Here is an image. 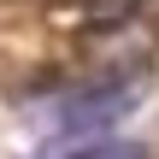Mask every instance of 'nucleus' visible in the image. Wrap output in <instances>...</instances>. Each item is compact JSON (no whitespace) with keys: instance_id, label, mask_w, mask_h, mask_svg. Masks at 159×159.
<instances>
[{"instance_id":"nucleus-1","label":"nucleus","mask_w":159,"mask_h":159,"mask_svg":"<svg viewBox=\"0 0 159 159\" xmlns=\"http://www.w3.org/2000/svg\"><path fill=\"white\" fill-rule=\"evenodd\" d=\"M136 100H142V83L136 77L130 83H94V89H77V94L53 100V118L47 124L65 142H100V130H112Z\"/></svg>"},{"instance_id":"nucleus-2","label":"nucleus","mask_w":159,"mask_h":159,"mask_svg":"<svg viewBox=\"0 0 159 159\" xmlns=\"http://www.w3.org/2000/svg\"><path fill=\"white\" fill-rule=\"evenodd\" d=\"M53 159H148L142 142H83L71 153H53Z\"/></svg>"},{"instance_id":"nucleus-3","label":"nucleus","mask_w":159,"mask_h":159,"mask_svg":"<svg viewBox=\"0 0 159 159\" xmlns=\"http://www.w3.org/2000/svg\"><path fill=\"white\" fill-rule=\"evenodd\" d=\"M130 6H142V0H94V12H100L106 24H118V12H130Z\"/></svg>"}]
</instances>
